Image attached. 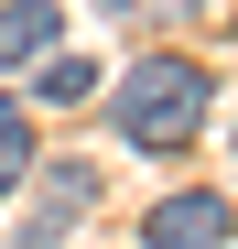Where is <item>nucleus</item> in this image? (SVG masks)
Here are the masks:
<instances>
[{"mask_svg":"<svg viewBox=\"0 0 238 249\" xmlns=\"http://www.w3.org/2000/svg\"><path fill=\"white\" fill-rule=\"evenodd\" d=\"M227 238H238V217H227V195H206V184L152 206V249H227Z\"/></svg>","mask_w":238,"mask_h":249,"instance_id":"2","label":"nucleus"},{"mask_svg":"<svg viewBox=\"0 0 238 249\" xmlns=\"http://www.w3.org/2000/svg\"><path fill=\"white\" fill-rule=\"evenodd\" d=\"M87 195H98V174H87V162H54V174H44V217H33L11 249H54L76 217H87Z\"/></svg>","mask_w":238,"mask_h":249,"instance_id":"3","label":"nucleus"},{"mask_svg":"<svg viewBox=\"0 0 238 249\" xmlns=\"http://www.w3.org/2000/svg\"><path fill=\"white\" fill-rule=\"evenodd\" d=\"M87 87H98L87 54H44V98H87Z\"/></svg>","mask_w":238,"mask_h":249,"instance_id":"6","label":"nucleus"},{"mask_svg":"<svg viewBox=\"0 0 238 249\" xmlns=\"http://www.w3.org/2000/svg\"><path fill=\"white\" fill-rule=\"evenodd\" d=\"M119 130H130L141 152H184L195 130H206V65H184V54H141L130 76H119Z\"/></svg>","mask_w":238,"mask_h":249,"instance_id":"1","label":"nucleus"},{"mask_svg":"<svg viewBox=\"0 0 238 249\" xmlns=\"http://www.w3.org/2000/svg\"><path fill=\"white\" fill-rule=\"evenodd\" d=\"M22 162H33V119H22L11 98H0V195L22 184Z\"/></svg>","mask_w":238,"mask_h":249,"instance_id":"5","label":"nucleus"},{"mask_svg":"<svg viewBox=\"0 0 238 249\" xmlns=\"http://www.w3.org/2000/svg\"><path fill=\"white\" fill-rule=\"evenodd\" d=\"M108 11H130V0H108Z\"/></svg>","mask_w":238,"mask_h":249,"instance_id":"7","label":"nucleus"},{"mask_svg":"<svg viewBox=\"0 0 238 249\" xmlns=\"http://www.w3.org/2000/svg\"><path fill=\"white\" fill-rule=\"evenodd\" d=\"M54 33H65L54 0H0V76H11V65H44Z\"/></svg>","mask_w":238,"mask_h":249,"instance_id":"4","label":"nucleus"}]
</instances>
